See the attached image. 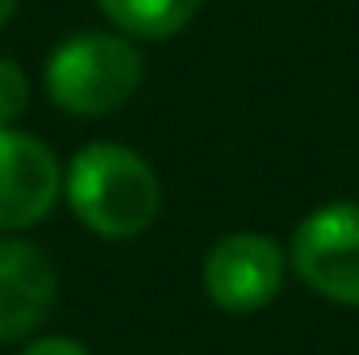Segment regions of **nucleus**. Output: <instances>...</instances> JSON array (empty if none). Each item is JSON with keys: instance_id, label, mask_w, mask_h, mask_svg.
Instances as JSON below:
<instances>
[{"instance_id": "1", "label": "nucleus", "mask_w": 359, "mask_h": 355, "mask_svg": "<svg viewBox=\"0 0 359 355\" xmlns=\"http://www.w3.org/2000/svg\"><path fill=\"white\" fill-rule=\"evenodd\" d=\"M63 192L80 226L109 243L147 234L163 209L155 168L121 142H92L76 151L63 172Z\"/></svg>"}, {"instance_id": "2", "label": "nucleus", "mask_w": 359, "mask_h": 355, "mask_svg": "<svg viewBox=\"0 0 359 355\" xmlns=\"http://www.w3.org/2000/svg\"><path fill=\"white\" fill-rule=\"evenodd\" d=\"M46 96L72 117H104L142 84V55L126 34L80 29L63 38L42 72Z\"/></svg>"}, {"instance_id": "3", "label": "nucleus", "mask_w": 359, "mask_h": 355, "mask_svg": "<svg viewBox=\"0 0 359 355\" xmlns=\"http://www.w3.org/2000/svg\"><path fill=\"white\" fill-rule=\"evenodd\" d=\"M288 260L318 297L359 309V201L313 209L297 226Z\"/></svg>"}, {"instance_id": "4", "label": "nucleus", "mask_w": 359, "mask_h": 355, "mask_svg": "<svg viewBox=\"0 0 359 355\" xmlns=\"http://www.w3.org/2000/svg\"><path fill=\"white\" fill-rule=\"evenodd\" d=\"M284 251L280 243L255 230L226 234L209 255H205V293L217 309L226 314H259L276 301L284 288Z\"/></svg>"}, {"instance_id": "5", "label": "nucleus", "mask_w": 359, "mask_h": 355, "mask_svg": "<svg viewBox=\"0 0 359 355\" xmlns=\"http://www.w3.org/2000/svg\"><path fill=\"white\" fill-rule=\"evenodd\" d=\"M63 192V163L55 151L17 130L0 126V230L38 226Z\"/></svg>"}, {"instance_id": "6", "label": "nucleus", "mask_w": 359, "mask_h": 355, "mask_svg": "<svg viewBox=\"0 0 359 355\" xmlns=\"http://www.w3.org/2000/svg\"><path fill=\"white\" fill-rule=\"evenodd\" d=\"M55 301H59L55 260L25 239H0V343L34 335L50 318Z\"/></svg>"}, {"instance_id": "7", "label": "nucleus", "mask_w": 359, "mask_h": 355, "mask_svg": "<svg viewBox=\"0 0 359 355\" xmlns=\"http://www.w3.org/2000/svg\"><path fill=\"white\" fill-rule=\"evenodd\" d=\"M96 8L117 25V34H130V38H172L180 34L201 0H96Z\"/></svg>"}, {"instance_id": "8", "label": "nucleus", "mask_w": 359, "mask_h": 355, "mask_svg": "<svg viewBox=\"0 0 359 355\" xmlns=\"http://www.w3.org/2000/svg\"><path fill=\"white\" fill-rule=\"evenodd\" d=\"M29 105V80L13 59H0V126H13Z\"/></svg>"}, {"instance_id": "9", "label": "nucleus", "mask_w": 359, "mask_h": 355, "mask_svg": "<svg viewBox=\"0 0 359 355\" xmlns=\"http://www.w3.org/2000/svg\"><path fill=\"white\" fill-rule=\"evenodd\" d=\"M21 355H88V351L67 335H46V339H34Z\"/></svg>"}, {"instance_id": "10", "label": "nucleus", "mask_w": 359, "mask_h": 355, "mask_svg": "<svg viewBox=\"0 0 359 355\" xmlns=\"http://www.w3.org/2000/svg\"><path fill=\"white\" fill-rule=\"evenodd\" d=\"M13 8H17V0H0V29L8 25V17H13Z\"/></svg>"}]
</instances>
